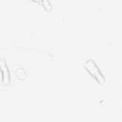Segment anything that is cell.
<instances>
[{"label": "cell", "instance_id": "obj_1", "mask_svg": "<svg viewBox=\"0 0 122 122\" xmlns=\"http://www.w3.org/2000/svg\"><path fill=\"white\" fill-rule=\"evenodd\" d=\"M85 68L86 70L89 71V73L99 83V84H103L105 82V77L103 76V74L101 73V71H99L96 63L92 60V59H89L86 61L85 63Z\"/></svg>", "mask_w": 122, "mask_h": 122}, {"label": "cell", "instance_id": "obj_2", "mask_svg": "<svg viewBox=\"0 0 122 122\" xmlns=\"http://www.w3.org/2000/svg\"><path fill=\"white\" fill-rule=\"evenodd\" d=\"M0 71H1V73H2V81L4 84H9L10 83V72H9V70H8V66H7V63L4 59H1L0 60Z\"/></svg>", "mask_w": 122, "mask_h": 122}]
</instances>
